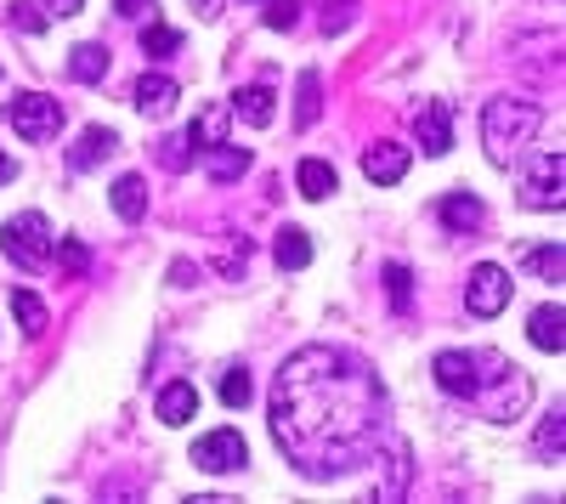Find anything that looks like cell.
Listing matches in <instances>:
<instances>
[{"instance_id": "obj_10", "label": "cell", "mask_w": 566, "mask_h": 504, "mask_svg": "<svg viewBox=\"0 0 566 504\" xmlns=\"http://www.w3.org/2000/svg\"><path fill=\"white\" fill-rule=\"evenodd\" d=\"M413 136H419V154L442 159V154L453 148V114H448L442 103H424L419 119H413Z\"/></svg>"}, {"instance_id": "obj_9", "label": "cell", "mask_w": 566, "mask_h": 504, "mask_svg": "<svg viewBox=\"0 0 566 504\" xmlns=\"http://www.w3.org/2000/svg\"><path fill=\"white\" fill-rule=\"evenodd\" d=\"M130 103L148 114V119H165V114H176V103H181V85H176L170 74H142L136 91H130Z\"/></svg>"}, {"instance_id": "obj_13", "label": "cell", "mask_w": 566, "mask_h": 504, "mask_svg": "<svg viewBox=\"0 0 566 504\" xmlns=\"http://www.w3.org/2000/svg\"><path fill=\"white\" fill-rule=\"evenodd\" d=\"M442 227H453V233H476V227H488V204L476 193H448L442 199Z\"/></svg>"}, {"instance_id": "obj_29", "label": "cell", "mask_w": 566, "mask_h": 504, "mask_svg": "<svg viewBox=\"0 0 566 504\" xmlns=\"http://www.w3.org/2000/svg\"><path fill=\"white\" fill-rule=\"evenodd\" d=\"M52 255H57V266L69 272V279H80V272L91 266V244L85 239H63V244H52Z\"/></svg>"}, {"instance_id": "obj_18", "label": "cell", "mask_w": 566, "mask_h": 504, "mask_svg": "<svg viewBox=\"0 0 566 504\" xmlns=\"http://www.w3.org/2000/svg\"><path fill=\"white\" fill-rule=\"evenodd\" d=\"M69 74H74L80 85H97V80L108 74V45H97V40L74 45V52H69Z\"/></svg>"}, {"instance_id": "obj_14", "label": "cell", "mask_w": 566, "mask_h": 504, "mask_svg": "<svg viewBox=\"0 0 566 504\" xmlns=\"http://www.w3.org/2000/svg\"><path fill=\"white\" fill-rule=\"evenodd\" d=\"M199 414V391L187 386V380H170V386H159V420L165 426H187Z\"/></svg>"}, {"instance_id": "obj_26", "label": "cell", "mask_w": 566, "mask_h": 504, "mask_svg": "<svg viewBox=\"0 0 566 504\" xmlns=\"http://www.w3.org/2000/svg\"><path fill=\"white\" fill-rule=\"evenodd\" d=\"M142 52H148L154 63H159V57H176V52H181V29H170V23H148V29H142Z\"/></svg>"}, {"instance_id": "obj_32", "label": "cell", "mask_w": 566, "mask_h": 504, "mask_svg": "<svg viewBox=\"0 0 566 504\" xmlns=\"http://www.w3.org/2000/svg\"><path fill=\"white\" fill-rule=\"evenodd\" d=\"M261 18H266V29H295L301 23V0H266V7H261Z\"/></svg>"}, {"instance_id": "obj_6", "label": "cell", "mask_w": 566, "mask_h": 504, "mask_svg": "<svg viewBox=\"0 0 566 504\" xmlns=\"http://www.w3.org/2000/svg\"><path fill=\"white\" fill-rule=\"evenodd\" d=\"M510 306V272L482 261V266H470V284H464V312L470 317H499Z\"/></svg>"}, {"instance_id": "obj_15", "label": "cell", "mask_w": 566, "mask_h": 504, "mask_svg": "<svg viewBox=\"0 0 566 504\" xmlns=\"http://www.w3.org/2000/svg\"><path fill=\"white\" fill-rule=\"evenodd\" d=\"M108 204H114L125 221H142V216H148V181H142L136 170H125L114 188H108Z\"/></svg>"}, {"instance_id": "obj_21", "label": "cell", "mask_w": 566, "mask_h": 504, "mask_svg": "<svg viewBox=\"0 0 566 504\" xmlns=\"http://www.w3.org/2000/svg\"><path fill=\"white\" fill-rule=\"evenodd\" d=\"M533 453H538L544 465H560V453H566V414H560V408H549V414H544V426L533 437Z\"/></svg>"}, {"instance_id": "obj_8", "label": "cell", "mask_w": 566, "mask_h": 504, "mask_svg": "<svg viewBox=\"0 0 566 504\" xmlns=\"http://www.w3.org/2000/svg\"><path fill=\"white\" fill-rule=\"evenodd\" d=\"M560 199H566V188H560V154H555V148H549V154H533L527 181H522V204H533V210H560Z\"/></svg>"}, {"instance_id": "obj_4", "label": "cell", "mask_w": 566, "mask_h": 504, "mask_svg": "<svg viewBox=\"0 0 566 504\" xmlns=\"http://www.w3.org/2000/svg\"><path fill=\"white\" fill-rule=\"evenodd\" d=\"M0 250L12 255V266L40 272L45 261H52V227H45L40 210H18L7 227H0Z\"/></svg>"}, {"instance_id": "obj_23", "label": "cell", "mask_w": 566, "mask_h": 504, "mask_svg": "<svg viewBox=\"0 0 566 504\" xmlns=\"http://www.w3.org/2000/svg\"><path fill=\"white\" fill-rule=\"evenodd\" d=\"M317 114H323V80L306 69L301 74V91H295V125L306 130V125H317Z\"/></svg>"}, {"instance_id": "obj_28", "label": "cell", "mask_w": 566, "mask_h": 504, "mask_svg": "<svg viewBox=\"0 0 566 504\" xmlns=\"http://www.w3.org/2000/svg\"><path fill=\"white\" fill-rule=\"evenodd\" d=\"M221 402L227 408H250V369L244 363H232V369L221 375Z\"/></svg>"}, {"instance_id": "obj_37", "label": "cell", "mask_w": 566, "mask_h": 504, "mask_svg": "<svg viewBox=\"0 0 566 504\" xmlns=\"http://www.w3.org/2000/svg\"><path fill=\"white\" fill-rule=\"evenodd\" d=\"M114 12L119 18H142V12H154V0H114Z\"/></svg>"}, {"instance_id": "obj_38", "label": "cell", "mask_w": 566, "mask_h": 504, "mask_svg": "<svg viewBox=\"0 0 566 504\" xmlns=\"http://www.w3.org/2000/svg\"><path fill=\"white\" fill-rule=\"evenodd\" d=\"M12 176H18V165H12V154H7V148H0V188H7Z\"/></svg>"}, {"instance_id": "obj_2", "label": "cell", "mask_w": 566, "mask_h": 504, "mask_svg": "<svg viewBox=\"0 0 566 504\" xmlns=\"http://www.w3.org/2000/svg\"><path fill=\"white\" fill-rule=\"evenodd\" d=\"M538 103L533 97H515V91H504V97H493L482 108V148L493 165H515L522 159V148H533V130H538Z\"/></svg>"}, {"instance_id": "obj_31", "label": "cell", "mask_w": 566, "mask_h": 504, "mask_svg": "<svg viewBox=\"0 0 566 504\" xmlns=\"http://www.w3.org/2000/svg\"><path fill=\"white\" fill-rule=\"evenodd\" d=\"M7 18H12V29H23V34H45V7H34V0H12L7 7Z\"/></svg>"}, {"instance_id": "obj_20", "label": "cell", "mask_w": 566, "mask_h": 504, "mask_svg": "<svg viewBox=\"0 0 566 504\" xmlns=\"http://www.w3.org/2000/svg\"><path fill=\"white\" fill-rule=\"evenodd\" d=\"M272 261H277L283 272H301V266L312 261V239L301 233V227H277V244H272Z\"/></svg>"}, {"instance_id": "obj_12", "label": "cell", "mask_w": 566, "mask_h": 504, "mask_svg": "<svg viewBox=\"0 0 566 504\" xmlns=\"http://www.w3.org/2000/svg\"><path fill=\"white\" fill-rule=\"evenodd\" d=\"M114 154H119V136L108 125H91V130H80V143L69 148V170H97Z\"/></svg>"}, {"instance_id": "obj_30", "label": "cell", "mask_w": 566, "mask_h": 504, "mask_svg": "<svg viewBox=\"0 0 566 504\" xmlns=\"http://www.w3.org/2000/svg\"><path fill=\"white\" fill-rule=\"evenodd\" d=\"M386 295H391V306H397V312H408V306H413V272H408V266H397V261L386 266Z\"/></svg>"}, {"instance_id": "obj_24", "label": "cell", "mask_w": 566, "mask_h": 504, "mask_svg": "<svg viewBox=\"0 0 566 504\" xmlns=\"http://www.w3.org/2000/svg\"><path fill=\"white\" fill-rule=\"evenodd\" d=\"M522 266L533 272V279H544V284H560L566 255H560V244H538V250H522Z\"/></svg>"}, {"instance_id": "obj_7", "label": "cell", "mask_w": 566, "mask_h": 504, "mask_svg": "<svg viewBox=\"0 0 566 504\" xmlns=\"http://www.w3.org/2000/svg\"><path fill=\"white\" fill-rule=\"evenodd\" d=\"M244 448H250V442H244L239 431H210V437L193 442V465H199V471H216V476L244 471V465H250V453H244Z\"/></svg>"}, {"instance_id": "obj_5", "label": "cell", "mask_w": 566, "mask_h": 504, "mask_svg": "<svg viewBox=\"0 0 566 504\" xmlns=\"http://www.w3.org/2000/svg\"><path fill=\"white\" fill-rule=\"evenodd\" d=\"M7 119H12V130L23 136V143H52V136L63 130V108H57V97H45V91H29V97H18V103L7 108Z\"/></svg>"}, {"instance_id": "obj_16", "label": "cell", "mask_w": 566, "mask_h": 504, "mask_svg": "<svg viewBox=\"0 0 566 504\" xmlns=\"http://www.w3.org/2000/svg\"><path fill=\"white\" fill-rule=\"evenodd\" d=\"M232 108H239V119H244V125L266 130V125H272V114H277V97H272V85H244L239 97H232Z\"/></svg>"}, {"instance_id": "obj_22", "label": "cell", "mask_w": 566, "mask_h": 504, "mask_svg": "<svg viewBox=\"0 0 566 504\" xmlns=\"http://www.w3.org/2000/svg\"><path fill=\"white\" fill-rule=\"evenodd\" d=\"M295 188L306 199H328V193H335V165H328V159H301L295 165Z\"/></svg>"}, {"instance_id": "obj_3", "label": "cell", "mask_w": 566, "mask_h": 504, "mask_svg": "<svg viewBox=\"0 0 566 504\" xmlns=\"http://www.w3.org/2000/svg\"><path fill=\"white\" fill-rule=\"evenodd\" d=\"M510 369H515V363L504 351H442L437 357V386L448 397H459V402H482L488 386L499 375H510Z\"/></svg>"}, {"instance_id": "obj_11", "label": "cell", "mask_w": 566, "mask_h": 504, "mask_svg": "<svg viewBox=\"0 0 566 504\" xmlns=\"http://www.w3.org/2000/svg\"><path fill=\"white\" fill-rule=\"evenodd\" d=\"M408 159H413V154H408L402 143H368V148H363V176L380 181V188H391V181L408 176Z\"/></svg>"}, {"instance_id": "obj_36", "label": "cell", "mask_w": 566, "mask_h": 504, "mask_svg": "<svg viewBox=\"0 0 566 504\" xmlns=\"http://www.w3.org/2000/svg\"><path fill=\"white\" fill-rule=\"evenodd\" d=\"M85 0H45V18H74Z\"/></svg>"}, {"instance_id": "obj_27", "label": "cell", "mask_w": 566, "mask_h": 504, "mask_svg": "<svg viewBox=\"0 0 566 504\" xmlns=\"http://www.w3.org/2000/svg\"><path fill=\"white\" fill-rule=\"evenodd\" d=\"M12 312H18L23 335H40V329H45V301H40L34 290H12Z\"/></svg>"}, {"instance_id": "obj_33", "label": "cell", "mask_w": 566, "mask_h": 504, "mask_svg": "<svg viewBox=\"0 0 566 504\" xmlns=\"http://www.w3.org/2000/svg\"><path fill=\"white\" fill-rule=\"evenodd\" d=\"M352 0H323V34H340L346 23H352Z\"/></svg>"}, {"instance_id": "obj_35", "label": "cell", "mask_w": 566, "mask_h": 504, "mask_svg": "<svg viewBox=\"0 0 566 504\" xmlns=\"http://www.w3.org/2000/svg\"><path fill=\"white\" fill-rule=\"evenodd\" d=\"M170 279H176L181 290H193V284H199V266H193V261H176V266H170Z\"/></svg>"}, {"instance_id": "obj_34", "label": "cell", "mask_w": 566, "mask_h": 504, "mask_svg": "<svg viewBox=\"0 0 566 504\" xmlns=\"http://www.w3.org/2000/svg\"><path fill=\"white\" fill-rule=\"evenodd\" d=\"M159 159H165L170 170H187V165H193V143H187V136H176V143L159 148Z\"/></svg>"}, {"instance_id": "obj_17", "label": "cell", "mask_w": 566, "mask_h": 504, "mask_svg": "<svg viewBox=\"0 0 566 504\" xmlns=\"http://www.w3.org/2000/svg\"><path fill=\"white\" fill-rule=\"evenodd\" d=\"M527 340H533L538 351H560V346H566V317H560V306H538V312L527 317Z\"/></svg>"}, {"instance_id": "obj_25", "label": "cell", "mask_w": 566, "mask_h": 504, "mask_svg": "<svg viewBox=\"0 0 566 504\" xmlns=\"http://www.w3.org/2000/svg\"><path fill=\"white\" fill-rule=\"evenodd\" d=\"M250 170V148H210V181H239Z\"/></svg>"}, {"instance_id": "obj_1", "label": "cell", "mask_w": 566, "mask_h": 504, "mask_svg": "<svg viewBox=\"0 0 566 504\" xmlns=\"http://www.w3.org/2000/svg\"><path fill=\"white\" fill-rule=\"evenodd\" d=\"M266 420L290 465L312 482H340L380 460L391 437V402L368 363L346 346H301L277 369Z\"/></svg>"}, {"instance_id": "obj_19", "label": "cell", "mask_w": 566, "mask_h": 504, "mask_svg": "<svg viewBox=\"0 0 566 504\" xmlns=\"http://www.w3.org/2000/svg\"><path fill=\"white\" fill-rule=\"evenodd\" d=\"M187 143H193V154H210V148H221L227 143V108H199V119H193V130H187Z\"/></svg>"}]
</instances>
